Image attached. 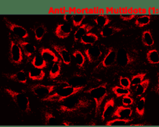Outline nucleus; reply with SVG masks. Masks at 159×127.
Listing matches in <instances>:
<instances>
[{"label": "nucleus", "instance_id": "nucleus-1", "mask_svg": "<svg viewBox=\"0 0 159 127\" xmlns=\"http://www.w3.org/2000/svg\"><path fill=\"white\" fill-rule=\"evenodd\" d=\"M91 99L78 94L72 95L61 102L57 110L61 114H71L88 109L91 106Z\"/></svg>", "mask_w": 159, "mask_h": 127}, {"label": "nucleus", "instance_id": "nucleus-2", "mask_svg": "<svg viewBox=\"0 0 159 127\" xmlns=\"http://www.w3.org/2000/svg\"><path fill=\"white\" fill-rule=\"evenodd\" d=\"M87 86L73 87L70 85H64L61 88H58L48 95L40 99L42 102L49 103H60L70 97L79 94L83 92Z\"/></svg>", "mask_w": 159, "mask_h": 127}, {"label": "nucleus", "instance_id": "nucleus-3", "mask_svg": "<svg viewBox=\"0 0 159 127\" xmlns=\"http://www.w3.org/2000/svg\"><path fill=\"white\" fill-rule=\"evenodd\" d=\"M140 61V56L135 49L121 47L116 50L117 65L122 69L135 66Z\"/></svg>", "mask_w": 159, "mask_h": 127}, {"label": "nucleus", "instance_id": "nucleus-4", "mask_svg": "<svg viewBox=\"0 0 159 127\" xmlns=\"http://www.w3.org/2000/svg\"><path fill=\"white\" fill-rule=\"evenodd\" d=\"M107 83L104 82L96 86L90 87L86 90H84L83 92L91 96L95 103L94 116L97 118L101 113L102 105L104 100L108 96Z\"/></svg>", "mask_w": 159, "mask_h": 127}, {"label": "nucleus", "instance_id": "nucleus-5", "mask_svg": "<svg viewBox=\"0 0 159 127\" xmlns=\"http://www.w3.org/2000/svg\"><path fill=\"white\" fill-rule=\"evenodd\" d=\"M2 90L20 112L27 115L31 113L30 101L29 97L24 93L14 90L9 87H3Z\"/></svg>", "mask_w": 159, "mask_h": 127}, {"label": "nucleus", "instance_id": "nucleus-6", "mask_svg": "<svg viewBox=\"0 0 159 127\" xmlns=\"http://www.w3.org/2000/svg\"><path fill=\"white\" fill-rule=\"evenodd\" d=\"M91 79H90L86 74L76 72L60 79H55L53 82L60 85H65L73 87H81L88 86V84L91 82Z\"/></svg>", "mask_w": 159, "mask_h": 127}, {"label": "nucleus", "instance_id": "nucleus-7", "mask_svg": "<svg viewBox=\"0 0 159 127\" xmlns=\"http://www.w3.org/2000/svg\"><path fill=\"white\" fill-rule=\"evenodd\" d=\"M116 62V50L112 46L107 49V51L102 59L94 67L92 73H98L112 67Z\"/></svg>", "mask_w": 159, "mask_h": 127}, {"label": "nucleus", "instance_id": "nucleus-8", "mask_svg": "<svg viewBox=\"0 0 159 127\" xmlns=\"http://www.w3.org/2000/svg\"><path fill=\"white\" fill-rule=\"evenodd\" d=\"M9 61L14 66H19L23 62V51L19 45L9 35Z\"/></svg>", "mask_w": 159, "mask_h": 127}, {"label": "nucleus", "instance_id": "nucleus-9", "mask_svg": "<svg viewBox=\"0 0 159 127\" xmlns=\"http://www.w3.org/2000/svg\"><path fill=\"white\" fill-rule=\"evenodd\" d=\"M60 85L51 84L46 85L43 84H35L29 86V90L37 97L41 99L52 94L58 88Z\"/></svg>", "mask_w": 159, "mask_h": 127}, {"label": "nucleus", "instance_id": "nucleus-10", "mask_svg": "<svg viewBox=\"0 0 159 127\" xmlns=\"http://www.w3.org/2000/svg\"><path fill=\"white\" fill-rule=\"evenodd\" d=\"M2 21L6 28H8L13 35L22 39H26L29 37V33L27 29L23 26L12 22L6 16H3Z\"/></svg>", "mask_w": 159, "mask_h": 127}, {"label": "nucleus", "instance_id": "nucleus-11", "mask_svg": "<svg viewBox=\"0 0 159 127\" xmlns=\"http://www.w3.org/2000/svg\"><path fill=\"white\" fill-rule=\"evenodd\" d=\"M9 35L19 45L26 58H30L34 54H35L37 50V47L34 45L13 34L12 35L9 33Z\"/></svg>", "mask_w": 159, "mask_h": 127}, {"label": "nucleus", "instance_id": "nucleus-12", "mask_svg": "<svg viewBox=\"0 0 159 127\" xmlns=\"http://www.w3.org/2000/svg\"><path fill=\"white\" fill-rule=\"evenodd\" d=\"M50 45L52 48L60 56L62 62L67 66L71 63V56L68 49L63 45H59L57 43L50 42Z\"/></svg>", "mask_w": 159, "mask_h": 127}, {"label": "nucleus", "instance_id": "nucleus-13", "mask_svg": "<svg viewBox=\"0 0 159 127\" xmlns=\"http://www.w3.org/2000/svg\"><path fill=\"white\" fill-rule=\"evenodd\" d=\"M83 53L89 64L96 63L99 61L102 55L99 46L96 45L85 48Z\"/></svg>", "mask_w": 159, "mask_h": 127}, {"label": "nucleus", "instance_id": "nucleus-14", "mask_svg": "<svg viewBox=\"0 0 159 127\" xmlns=\"http://www.w3.org/2000/svg\"><path fill=\"white\" fill-rule=\"evenodd\" d=\"M73 28L69 24L58 23L54 29L53 33L56 37L59 39H66L71 33Z\"/></svg>", "mask_w": 159, "mask_h": 127}, {"label": "nucleus", "instance_id": "nucleus-15", "mask_svg": "<svg viewBox=\"0 0 159 127\" xmlns=\"http://www.w3.org/2000/svg\"><path fill=\"white\" fill-rule=\"evenodd\" d=\"M116 108V102L114 97L107 99L102 107L101 115V120L104 121L106 118L111 116Z\"/></svg>", "mask_w": 159, "mask_h": 127}, {"label": "nucleus", "instance_id": "nucleus-16", "mask_svg": "<svg viewBox=\"0 0 159 127\" xmlns=\"http://www.w3.org/2000/svg\"><path fill=\"white\" fill-rule=\"evenodd\" d=\"M2 76L8 80L16 82L20 84H26L27 83V77L25 72L24 69H21L20 71L12 73L2 72Z\"/></svg>", "mask_w": 159, "mask_h": 127}, {"label": "nucleus", "instance_id": "nucleus-17", "mask_svg": "<svg viewBox=\"0 0 159 127\" xmlns=\"http://www.w3.org/2000/svg\"><path fill=\"white\" fill-rule=\"evenodd\" d=\"M39 55L47 62V63H55L60 61L59 57L57 55L55 51L49 48L41 46L39 48Z\"/></svg>", "mask_w": 159, "mask_h": 127}, {"label": "nucleus", "instance_id": "nucleus-18", "mask_svg": "<svg viewBox=\"0 0 159 127\" xmlns=\"http://www.w3.org/2000/svg\"><path fill=\"white\" fill-rule=\"evenodd\" d=\"M31 30L33 32L35 39L37 42H41L48 32L46 25L40 22L34 24L31 27Z\"/></svg>", "mask_w": 159, "mask_h": 127}, {"label": "nucleus", "instance_id": "nucleus-19", "mask_svg": "<svg viewBox=\"0 0 159 127\" xmlns=\"http://www.w3.org/2000/svg\"><path fill=\"white\" fill-rule=\"evenodd\" d=\"M132 114H133V110L132 107H125L122 105H119L116 107L111 117L127 118H130Z\"/></svg>", "mask_w": 159, "mask_h": 127}, {"label": "nucleus", "instance_id": "nucleus-20", "mask_svg": "<svg viewBox=\"0 0 159 127\" xmlns=\"http://www.w3.org/2000/svg\"><path fill=\"white\" fill-rule=\"evenodd\" d=\"M41 115L43 121V124L45 125H57L59 122L55 115L49 110L46 108H42L40 110Z\"/></svg>", "mask_w": 159, "mask_h": 127}, {"label": "nucleus", "instance_id": "nucleus-21", "mask_svg": "<svg viewBox=\"0 0 159 127\" xmlns=\"http://www.w3.org/2000/svg\"><path fill=\"white\" fill-rule=\"evenodd\" d=\"M94 27V25L89 24L88 23L83 24L80 26L73 34V39L75 42H79L80 39L86 34L90 32L91 30Z\"/></svg>", "mask_w": 159, "mask_h": 127}, {"label": "nucleus", "instance_id": "nucleus-22", "mask_svg": "<svg viewBox=\"0 0 159 127\" xmlns=\"http://www.w3.org/2000/svg\"><path fill=\"white\" fill-rule=\"evenodd\" d=\"M72 56L76 63V66L80 70H84L85 64L86 61V57L80 50H75L72 53Z\"/></svg>", "mask_w": 159, "mask_h": 127}, {"label": "nucleus", "instance_id": "nucleus-23", "mask_svg": "<svg viewBox=\"0 0 159 127\" xmlns=\"http://www.w3.org/2000/svg\"><path fill=\"white\" fill-rule=\"evenodd\" d=\"M61 59L58 62L53 63L51 68L48 72V79L50 81H53L55 79H57L61 75V68H62V64H61Z\"/></svg>", "mask_w": 159, "mask_h": 127}, {"label": "nucleus", "instance_id": "nucleus-24", "mask_svg": "<svg viewBox=\"0 0 159 127\" xmlns=\"http://www.w3.org/2000/svg\"><path fill=\"white\" fill-rule=\"evenodd\" d=\"M123 30L124 28L121 27L116 25H108L101 29L99 32V34L102 38H107L120 32Z\"/></svg>", "mask_w": 159, "mask_h": 127}, {"label": "nucleus", "instance_id": "nucleus-25", "mask_svg": "<svg viewBox=\"0 0 159 127\" xmlns=\"http://www.w3.org/2000/svg\"><path fill=\"white\" fill-rule=\"evenodd\" d=\"M46 73L42 69L33 68L28 72L29 78L34 81H43L45 77Z\"/></svg>", "mask_w": 159, "mask_h": 127}, {"label": "nucleus", "instance_id": "nucleus-26", "mask_svg": "<svg viewBox=\"0 0 159 127\" xmlns=\"http://www.w3.org/2000/svg\"><path fill=\"white\" fill-rule=\"evenodd\" d=\"M93 20L97 25L101 27L102 29L111 24L112 19L107 14H98L93 18Z\"/></svg>", "mask_w": 159, "mask_h": 127}, {"label": "nucleus", "instance_id": "nucleus-27", "mask_svg": "<svg viewBox=\"0 0 159 127\" xmlns=\"http://www.w3.org/2000/svg\"><path fill=\"white\" fill-rule=\"evenodd\" d=\"M99 37L93 32H89L84 35L79 41V42L83 45H94V44L98 41Z\"/></svg>", "mask_w": 159, "mask_h": 127}, {"label": "nucleus", "instance_id": "nucleus-28", "mask_svg": "<svg viewBox=\"0 0 159 127\" xmlns=\"http://www.w3.org/2000/svg\"><path fill=\"white\" fill-rule=\"evenodd\" d=\"M141 41L143 46L151 47L154 45L155 41L152 35V33L150 29L143 31L142 33Z\"/></svg>", "mask_w": 159, "mask_h": 127}, {"label": "nucleus", "instance_id": "nucleus-29", "mask_svg": "<svg viewBox=\"0 0 159 127\" xmlns=\"http://www.w3.org/2000/svg\"><path fill=\"white\" fill-rule=\"evenodd\" d=\"M134 121L132 118H113V119L107 121L105 123L106 126H124Z\"/></svg>", "mask_w": 159, "mask_h": 127}, {"label": "nucleus", "instance_id": "nucleus-30", "mask_svg": "<svg viewBox=\"0 0 159 127\" xmlns=\"http://www.w3.org/2000/svg\"><path fill=\"white\" fill-rule=\"evenodd\" d=\"M146 59L150 64H159V53L155 49H150L146 53Z\"/></svg>", "mask_w": 159, "mask_h": 127}, {"label": "nucleus", "instance_id": "nucleus-31", "mask_svg": "<svg viewBox=\"0 0 159 127\" xmlns=\"http://www.w3.org/2000/svg\"><path fill=\"white\" fill-rule=\"evenodd\" d=\"M31 64L34 68L39 69H44L46 68L48 66V63L39 55H35L31 59Z\"/></svg>", "mask_w": 159, "mask_h": 127}, {"label": "nucleus", "instance_id": "nucleus-32", "mask_svg": "<svg viewBox=\"0 0 159 127\" xmlns=\"http://www.w3.org/2000/svg\"><path fill=\"white\" fill-rule=\"evenodd\" d=\"M150 83V79H145L136 86L135 94L137 97H141L147 91Z\"/></svg>", "mask_w": 159, "mask_h": 127}, {"label": "nucleus", "instance_id": "nucleus-33", "mask_svg": "<svg viewBox=\"0 0 159 127\" xmlns=\"http://www.w3.org/2000/svg\"><path fill=\"white\" fill-rule=\"evenodd\" d=\"M146 98L145 96H142L138 100L135 107V113L140 118H143L145 115V105Z\"/></svg>", "mask_w": 159, "mask_h": 127}, {"label": "nucleus", "instance_id": "nucleus-34", "mask_svg": "<svg viewBox=\"0 0 159 127\" xmlns=\"http://www.w3.org/2000/svg\"><path fill=\"white\" fill-rule=\"evenodd\" d=\"M151 22V16L150 15H142L138 16L134 24L136 27L142 28L148 25Z\"/></svg>", "mask_w": 159, "mask_h": 127}, {"label": "nucleus", "instance_id": "nucleus-35", "mask_svg": "<svg viewBox=\"0 0 159 127\" xmlns=\"http://www.w3.org/2000/svg\"><path fill=\"white\" fill-rule=\"evenodd\" d=\"M111 90L112 93L116 95V98H119V97H122L124 95H130L131 92L129 90V89L122 87L121 86H118V85H115L111 88Z\"/></svg>", "mask_w": 159, "mask_h": 127}, {"label": "nucleus", "instance_id": "nucleus-36", "mask_svg": "<svg viewBox=\"0 0 159 127\" xmlns=\"http://www.w3.org/2000/svg\"><path fill=\"white\" fill-rule=\"evenodd\" d=\"M147 72H139L131 77V85L132 86H137L138 84H139L140 82H142L143 80L145 79V76H147Z\"/></svg>", "mask_w": 159, "mask_h": 127}, {"label": "nucleus", "instance_id": "nucleus-37", "mask_svg": "<svg viewBox=\"0 0 159 127\" xmlns=\"http://www.w3.org/2000/svg\"><path fill=\"white\" fill-rule=\"evenodd\" d=\"M86 18V14H74L72 19V24L75 27H79L83 24V22Z\"/></svg>", "mask_w": 159, "mask_h": 127}, {"label": "nucleus", "instance_id": "nucleus-38", "mask_svg": "<svg viewBox=\"0 0 159 127\" xmlns=\"http://www.w3.org/2000/svg\"><path fill=\"white\" fill-rule=\"evenodd\" d=\"M119 82L120 86L130 89L131 85V79H130L128 77L125 76H120L119 79Z\"/></svg>", "mask_w": 159, "mask_h": 127}, {"label": "nucleus", "instance_id": "nucleus-39", "mask_svg": "<svg viewBox=\"0 0 159 127\" xmlns=\"http://www.w3.org/2000/svg\"><path fill=\"white\" fill-rule=\"evenodd\" d=\"M122 103L124 106L130 107L134 104V100L130 95H124L122 97Z\"/></svg>", "mask_w": 159, "mask_h": 127}, {"label": "nucleus", "instance_id": "nucleus-40", "mask_svg": "<svg viewBox=\"0 0 159 127\" xmlns=\"http://www.w3.org/2000/svg\"><path fill=\"white\" fill-rule=\"evenodd\" d=\"M137 17L136 14H120L119 15V18L123 20V21H125V22H129L132 20V19H134L135 17Z\"/></svg>", "mask_w": 159, "mask_h": 127}, {"label": "nucleus", "instance_id": "nucleus-41", "mask_svg": "<svg viewBox=\"0 0 159 127\" xmlns=\"http://www.w3.org/2000/svg\"><path fill=\"white\" fill-rule=\"evenodd\" d=\"M157 82L156 84L154 85V87L151 89V91L152 90L155 94H157L158 95H159V70L157 72Z\"/></svg>", "mask_w": 159, "mask_h": 127}, {"label": "nucleus", "instance_id": "nucleus-42", "mask_svg": "<svg viewBox=\"0 0 159 127\" xmlns=\"http://www.w3.org/2000/svg\"><path fill=\"white\" fill-rule=\"evenodd\" d=\"M73 15L71 14H65L63 15V20L66 22H68L70 20H72V19H73Z\"/></svg>", "mask_w": 159, "mask_h": 127}, {"label": "nucleus", "instance_id": "nucleus-43", "mask_svg": "<svg viewBox=\"0 0 159 127\" xmlns=\"http://www.w3.org/2000/svg\"><path fill=\"white\" fill-rule=\"evenodd\" d=\"M146 123H132L130 124V126H145Z\"/></svg>", "mask_w": 159, "mask_h": 127}, {"label": "nucleus", "instance_id": "nucleus-44", "mask_svg": "<svg viewBox=\"0 0 159 127\" xmlns=\"http://www.w3.org/2000/svg\"><path fill=\"white\" fill-rule=\"evenodd\" d=\"M61 125H65V126H72V125H73V124H71V123H70V122H69V121H63V122L61 123Z\"/></svg>", "mask_w": 159, "mask_h": 127}, {"label": "nucleus", "instance_id": "nucleus-45", "mask_svg": "<svg viewBox=\"0 0 159 127\" xmlns=\"http://www.w3.org/2000/svg\"><path fill=\"white\" fill-rule=\"evenodd\" d=\"M48 14H55V9H53L52 7H50L49 11H48Z\"/></svg>", "mask_w": 159, "mask_h": 127}, {"label": "nucleus", "instance_id": "nucleus-46", "mask_svg": "<svg viewBox=\"0 0 159 127\" xmlns=\"http://www.w3.org/2000/svg\"><path fill=\"white\" fill-rule=\"evenodd\" d=\"M106 13V14H109V13H111V7H106V11H105Z\"/></svg>", "mask_w": 159, "mask_h": 127}]
</instances>
